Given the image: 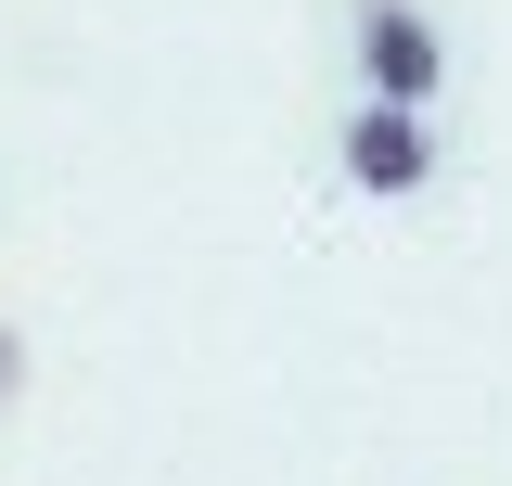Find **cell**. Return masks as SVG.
Wrapping results in <instances>:
<instances>
[{
  "label": "cell",
  "mask_w": 512,
  "mask_h": 486,
  "mask_svg": "<svg viewBox=\"0 0 512 486\" xmlns=\"http://www.w3.org/2000/svg\"><path fill=\"white\" fill-rule=\"evenodd\" d=\"M359 77H372V103H423L448 77V52H436V26H423L410 0H372V13H359Z\"/></svg>",
  "instance_id": "obj_1"
},
{
  "label": "cell",
  "mask_w": 512,
  "mask_h": 486,
  "mask_svg": "<svg viewBox=\"0 0 512 486\" xmlns=\"http://www.w3.org/2000/svg\"><path fill=\"white\" fill-rule=\"evenodd\" d=\"M346 180H359V192H423V180H436L423 103H359V128H346Z\"/></svg>",
  "instance_id": "obj_2"
},
{
  "label": "cell",
  "mask_w": 512,
  "mask_h": 486,
  "mask_svg": "<svg viewBox=\"0 0 512 486\" xmlns=\"http://www.w3.org/2000/svg\"><path fill=\"white\" fill-rule=\"evenodd\" d=\"M13 371H26V346H13V333H0V384H13Z\"/></svg>",
  "instance_id": "obj_3"
}]
</instances>
